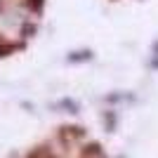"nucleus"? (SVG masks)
Returning a JSON list of instances; mask_svg holds the SVG:
<instances>
[{
  "mask_svg": "<svg viewBox=\"0 0 158 158\" xmlns=\"http://www.w3.org/2000/svg\"><path fill=\"white\" fill-rule=\"evenodd\" d=\"M78 158H106V156H104V151H102L97 144H92V146H85V149L80 151Z\"/></svg>",
  "mask_w": 158,
  "mask_h": 158,
  "instance_id": "1",
  "label": "nucleus"
},
{
  "mask_svg": "<svg viewBox=\"0 0 158 158\" xmlns=\"http://www.w3.org/2000/svg\"><path fill=\"white\" fill-rule=\"evenodd\" d=\"M28 158H54V156H52L50 151H45V149H40V151H33Z\"/></svg>",
  "mask_w": 158,
  "mask_h": 158,
  "instance_id": "2",
  "label": "nucleus"
},
{
  "mask_svg": "<svg viewBox=\"0 0 158 158\" xmlns=\"http://www.w3.org/2000/svg\"><path fill=\"white\" fill-rule=\"evenodd\" d=\"M7 47H10V43H7V40L2 38V35H0V52H5Z\"/></svg>",
  "mask_w": 158,
  "mask_h": 158,
  "instance_id": "3",
  "label": "nucleus"
}]
</instances>
